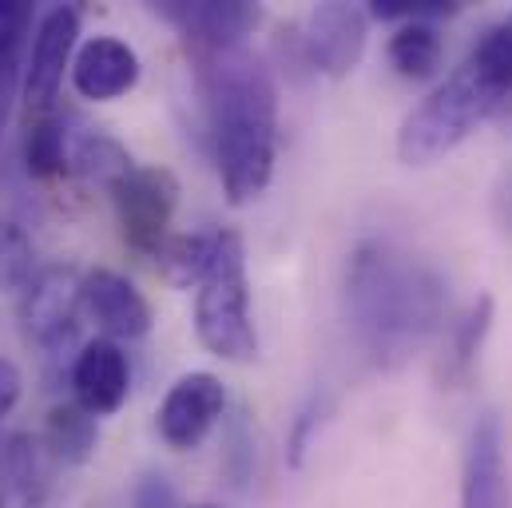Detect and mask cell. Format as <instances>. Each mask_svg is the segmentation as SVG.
Wrapping results in <instances>:
<instances>
[{
  "label": "cell",
  "instance_id": "obj_1",
  "mask_svg": "<svg viewBox=\"0 0 512 508\" xmlns=\"http://www.w3.org/2000/svg\"><path fill=\"white\" fill-rule=\"evenodd\" d=\"M445 278L429 258L366 239L346 262V310L358 346L393 370L409 362L445 318Z\"/></svg>",
  "mask_w": 512,
  "mask_h": 508
},
{
  "label": "cell",
  "instance_id": "obj_2",
  "mask_svg": "<svg viewBox=\"0 0 512 508\" xmlns=\"http://www.w3.org/2000/svg\"><path fill=\"white\" fill-rule=\"evenodd\" d=\"M199 92L227 199L235 207L255 203L270 187L278 151V88L270 68L247 48L199 56Z\"/></svg>",
  "mask_w": 512,
  "mask_h": 508
},
{
  "label": "cell",
  "instance_id": "obj_3",
  "mask_svg": "<svg viewBox=\"0 0 512 508\" xmlns=\"http://www.w3.org/2000/svg\"><path fill=\"white\" fill-rule=\"evenodd\" d=\"M195 334L223 362H251L258 354L247 251L235 231H215V254L195 298Z\"/></svg>",
  "mask_w": 512,
  "mask_h": 508
},
{
  "label": "cell",
  "instance_id": "obj_4",
  "mask_svg": "<svg viewBox=\"0 0 512 508\" xmlns=\"http://www.w3.org/2000/svg\"><path fill=\"white\" fill-rule=\"evenodd\" d=\"M505 104L461 64L445 84H437L397 131V159L409 167H429L441 155H449L457 143L469 139V131L485 124Z\"/></svg>",
  "mask_w": 512,
  "mask_h": 508
},
{
  "label": "cell",
  "instance_id": "obj_5",
  "mask_svg": "<svg viewBox=\"0 0 512 508\" xmlns=\"http://www.w3.org/2000/svg\"><path fill=\"white\" fill-rule=\"evenodd\" d=\"M124 243L135 254L159 258L171 243V219L179 207V179L167 167H131L120 183L108 187Z\"/></svg>",
  "mask_w": 512,
  "mask_h": 508
},
{
  "label": "cell",
  "instance_id": "obj_6",
  "mask_svg": "<svg viewBox=\"0 0 512 508\" xmlns=\"http://www.w3.org/2000/svg\"><path fill=\"white\" fill-rule=\"evenodd\" d=\"M80 274L72 266H48L32 274V282L20 290V326L24 338L44 350V358H64L80 338Z\"/></svg>",
  "mask_w": 512,
  "mask_h": 508
},
{
  "label": "cell",
  "instance_id": "obj_7",
  "mask_svg": "<svg viewBox=\"0 0 512 508\" xmlns=\"http://www.w3.org/2000/svg\"><path fill=\"white\" fill-rule=\"evenodd\" d=\"M155 12L199 56L239 48V40L251 36L262 20V12L247 0H163V4H155Z\"/></svg>",
  "mask_w": 512,
  "mask_h": 508
},
{
  "label": "cell",
  "instance_id": "obj_8",
  "mask_svg": "<svg viewBox=\"0 0 512 508\" xmlns=\"http://www.w3.org/2000/svg\"><path fill=\"white\" fill-rule=\"evenodd\" d=\"M76 40H80V12L72 4H60L40 16L32 52H28V72H24L28 108H36V112L52 108V100L64 88V72H72Z\"/></svg>",
  "mask_w": 512,
  "mask_h": 508
},
{
  "label": "cell",
  "instance_id": "obj_9",
  "mask_svg": "<svg viewBox=\"0 0 512 508\" xmlns=\"http://www.w3.org/2000/svg\"><path fill=\"white\" fill-rule=\"evenodd\" d=\"M227 409V389L215 374H183L167 389L155 413V429L171 449H195Z\"/></svg>",
  "mask_w": 512,
  "mask_h": 508
},
{
  "label": "cell",
  "instance_id": "obj_10",
  "mask_svg": "<svg viewBox=\"0 0 512 508\" xmlns=\"http://www.w3.org/2000/svg\"><path fill=\"white\" fill-rule=\"evenodd\" d=\"M366 32H370V12L354 8V4H318L306 20V60L326 72V76H346L358 68L362 52H366Z\"/></svg>",
  "mask_w": 512,
  "mask_h": 508
},
{
  "label": "cell",
  "instance_id": "obj_11",
  "mask_svg": "<svg viewBox=\"0 0 512 508\" xmlns=\"http://www.w3.org/2000/svg\"><path fill=\"white\" fill-rule=\"evenodd\" d=\"M461 508H512L505 429L493 409H485L469 429L465 469H461Z\"/></svg>",
  "mask_w": 512,
  "mask_h": 508
},
{
  "label": "cell",
  "instance_id": "obj_12",
  "mask_svg": "<svg viewBox=\"0 0 512 508\" xmlns=\"http://www.w3.org/2000/svg\"><path fill=\"white\" fill-rule=\"evenodd\" d=\"M80 298H84V314L104 330L108 342H116V338L135 342V338L151 334V306L124 274H116V270L84 274Z\"/></svg>",
  "mask_w": 512,
  "mask_h": 508
},
{
  "label": "cell",
  "instance_id": "obj_13",
  "mask_svg": "<svg viewBox=\"0 0 512 508\" xmlns=\"http://www.w3.org/2000/svg\"><path fill=\"white\" fill-rule=\"evenodd\" d=\"M139 84V56L128 40L120 36H92L76 48L72 56V88L92 100V104H108L128 96Z\"/></svg>",
  "mask_w": 512,
  "mask_h": 508
},
{
  "label": "cell",
  "instance_id": "obj_14",
  "mask_svg": "<svg viewBox=\"0 0 512 508\" xmlns=\"http://www.w3.org/2000/svg\"><path fill=\"white\" fill-rule=\"evenodd\" d=\"M128 389H131L128 354L116 342L96 338V342L80 346V354L72 358V393H76V405L80 409H88L96 421L100 417H112L128 401Z\"/></svg>",
  "mask_w": 512,
  "mask_h": 508
},
{
  "label": "cell",
  "instance_id": "obj_15",
  "mask_svg": "<svg viewBox=\"0 0 512 508\" xmlns=\"http://www.w3.org/2000/svg\"><path fill=\"white\" fill-rule=\"evenodd\" d=\"M131 167H135V163H131L128 147H124L120 139H112V135L100 131V127L68 120V135H64V171L112 187V183H120V179L128 175Z\"/></svg>",
  "mask_w": 512,
  "mask_h": 508
},
{
  "label": "cell",
  "instance_id": "obj_16",
  "mask_svg": "<svg viewBox=\"0 0 512 508\" xmlns=\"http://www.w3.org/2000/svg\"><path fill=\"white\" fill-rule=\"evenodd\" d=\"M96 445H100V421L80 409L76 401L72 405H56L44 421V449L52 461L68 465V469H80L96 457Z\"/></svg>",
  "mask_w": 512,
  "mask_h": 508
},
{
  "label": "cell",
  "instance_id": "obj_17",
  "mask_svg": "<svg viewBox=\"0 0 512 508\" xmlns=\"http://www.w3.org/2000/svg\"><path fill=\"white\" fill-rule=\"evenodd\" d=\"M0 481L8 485V493L24 505H36L48 489V469H44V449L24 437V433H12V437H0Z\"/></svg>",
  "mask_w": 512,
  "mask_h": 508
},
{
  "label": "cell",
  "instance_id": "obj_18",
  "mask_svg": "<svg viewBox=\"0 0 512 508\" xmlns=\"http://www.w3.org/2000/svg\"><path fill=\"white\" fill-rule=\"evenodd\" d=\"M389 64L405 80H429L441 64V32L429 20H409L389 36Z\"/></svg>",
  "mask_w": 512,
  "mask_h": 508
},
{
  "label": "cell",
  "instance_id": "obj_19",
  "mask_svg": "<svg viewBox=\"0 0 512 508\" xmlns=\"http://www.w3.org/2000/svg\"><path fill=\"white\" fill-rule=\"evenodd\" d=\"M489 326H493V298L481 294V298L469 306V314H465V318L453 326V334H449V350H445V362H441V378L449 381V385L469 381Z\"/></svg>",
  "mask_w": 512,
  "mask_h": 508
},
{
  "label": "cell",
  "instance_id": "obj_20",
  "mask_svg": "<svg viewBox=\"0 0 512 508\" xmlns=\"http://www.w3.org/2000/svg\"><path fill=\"white\" fill-rule=\"evenodd\" d=\"M465 68H469L501 104H509L512 100V16L501 20V24H493V28L473 44Z\"/></svg>",
  "mask_w": 512,
  "mask_h": 508
},
{
  "label": "cell",
  "instance_id": "obj_21",
  "mask_svg": "<svg viewBox=\"0 0 512 508\" xmlns=\"http://www.w3.org/2000/svg\"><path fill=\"white\" fill-rule=\"evenodd\" d=\"M64 135H68V120L64 116H40L28 127L24 139V163L36 179H52L64 175Z\"/></svg>",
  "mask_w": 512,
  "mask_h": 508
},
{
  "label": "cell",
  "instance_id": "obj_22",
  "mask_svg": "<svg viewBox=\"0 0 512 508\" xmlns=\"http://www.w3.org/2000/svg\"><path fill=\"white\" fill-rule=\"evenodd\" d=\"M211 254H215V231H207V235H179V239H171L163 247L159 262H163V270H167V278L175 286H199V278L211 266Z\"/></svg>",
  "mask_w": 512,
  "mask_h": 508
},
{
  "label": "cell",
  "instance_id": "obj_23",
  "mask_svg": "<svg viewBox=\"0 0 512 508\" xmlns=\"http://www.w3.org/2000/svg\"><path fill=\"white\" fill-rule=\"evenodd\" d=\"M32 282V239L20 223L0 219V294L24 290Z\"/></svg>",
  "mask_w": 512,
  "mask_h": 508
},
{
  "label": "cell",
  "instance_id": "obj_24",
  "mask_svg": "<svg viewBox=\"0 0 512 508\" xmlns=\"http://www.w3.org/2000/svg\"><path fill=\"white\" fill-rule=\"evenodd\" d=\"M32 32V4L0 0V64L24 60V36Z\"/></svg>",
  "mask_w": 512,
  "mask_h": 508
},
{
  "label": "cell",
  "instance_id": "obj_25",
  "mask_svg": "<svg viewBox=\"0 0 512 508\" xmlns=\"http://www.w3.org/2000/svg\"><path fill=\"white\" fill-rule=\"evenodd\" d=\"M457 12V4H441V0H374L370 4V16H378V20H401V24H409V20H437V16H453Z\"/></svg>",
  "mask_w": 512,
  "mask_h": 508
},
{
  "label": "cell",
  "instance_id": "obj_26",
  "mask_svg": "<svg viewBox=\"0 0 512 508\" xmlns=\"http://www.w3.org/2000/svg\"><path fill=\"white\" fill-rule=\"evenodd\" d=\"M135 508H179L171 481H167L163 473H147V477L135 485Z\"/></svg>",
  "mask_w": 512,
  "mask_h": 508
},
{
  "label": "cell",
  "instance_id": "obj_27",
  "mask_svg": "<svg viewBox=\"0 0 512 508\" xmlns=\"http://www.w3.org/2000/svg\"><path fill=\"white\" fill-rule=\"evenodd\" d=\"M318 397L298 413V421H294V437H290V465H302V453H306V445H310V429L318 425Z\"/></svg>",
  "mask_w": 512,
  "mask_h": 508
},
{
  "label": "cell",
  "instance_id": "obj_28",
  "mask_svg": "<svg viewBox=\"0 0 512 508\" xmlns=\"http://www.w3.org/2000/svg\"><path fill=\"white\" fill-rule=\"evenodd\" d=\"M20 389H24V378H20V370H16L8 358H0V417H8V413L16 409V401H20Z\"/></svg>",
  "mask_w": 512,
  "mask_h": 508
},
{
  "label": "cell",
  "instance_id": "obj_29",
  "mask_svg": "<svg viewBox=\"0 0 512 508\" xmlns=\"http://www.w3.org/2000/svg\"><path fill=\"white\" fill-rule=\"evenodd\" d=\"M20 64H0V131L8 127V116H12V100H16V84H20Z\"/></svg>",
  "mask_w": 512,
  "mask_h": 508
},
{
  "label": "cell",
  "instance_id": "obj_30",
  "mask_svg": "<svg viewBox=\"0 0 512 508\" xmlns=\"http://www.w3.org/2000/svg\"><path fill=\"white\" fill-rule=\"evenodd\" d=\"M497 223H501L505 239L512 243V171L501 179V187H497Z\"/></svg>",
  "mask_w": 512,
  "mask_h": 508
},
{
  "label": "cell",
  "instance_id": "obj_31",
  "mask_svg": "<svg viewBox=\"0 0 512 508\" xmlns=\"http://www.w3.org/2000/svg\"><path fill=\"white\" fill-rule=\"evenodd\" d=\"M8 501H12V493H8V485L0 481V508H8Z\"/></svg>",
  "mask_w": 512,
  "mask_h": 508
},
{
  "label": "cell",
  "instance_id": "obj_32",
  "mask_svg": "<svg viewBox=\"0 0 512 508\" xmlns=\"http://www.w3.org/2000/svg\"><path fill=\"white\" fill-rule=\"evenodd\" d=\"M191 508H215V505H191Z\"/></svg>",
  "mask_w": 512,
  "mask_h": 508
}]
</instances>
